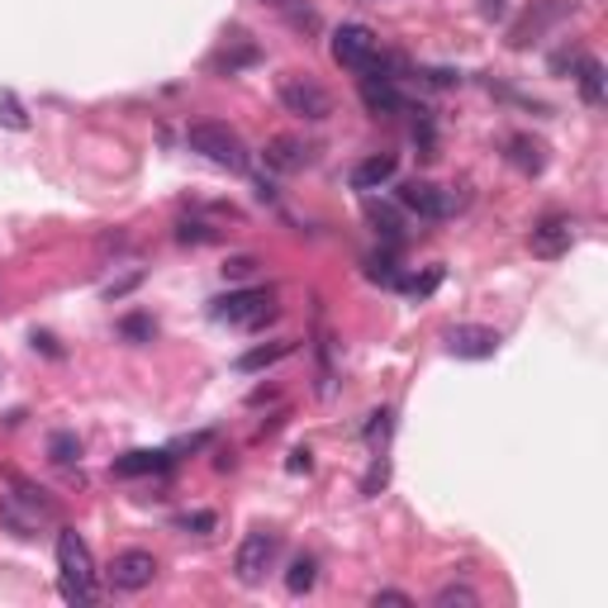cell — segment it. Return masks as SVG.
<instances>
[{"instance_id":"1","label":"cell","mask_w":608,"mask_h":608,"mask_svg":"<svg viewBox=\"0 0 608 608\" xmlns=\"http://www.w3.org/2000/svg\"><path fill=\"white\" fill-rule=\"evenodd\" d=\"M0 523H6L14 538H39L48 523H58V504L48 499V490L10 475L6 490H0Z\"/></svg>"},{"instance_id":"2","label":"cell","mask_w":608,"mask_h":608,"mask_svg":"<svg viewBox=\"0 0 608 608\" xmlns=\"http://www.w3.org/2000/svg\"><path fill=\"white\" fill-rule=\"evenodd\" d=\"M58 580L67 604H96L100 580H96V557L77 528H58Z\"/></svg>"},{"instance_id":"3","label":"cell","mask_w":608,"mask_h":608,"mask_svg":"<svg viewBox=\"0 0 608 608\" xmlns=\"http://www.w3.org/2000/svg\"><path fill=\"white\" fill-rule=\"evenodd\" d=\"M186 148L200 153L205 163L224 167V171H247V148L228 124H190L186 129Z\"/></svg>"},{"instance_id":"4","label":"cell","mask_w":608,"mask_h":608,"mask_svg":"<svg viewBox=\"0 0 608 608\" xmlns=\"http://www.w3.org/2000/svg\"><path fill=\"white\" fill-rule=\"evenodd\" d=\"M276 100L285 105V115H295V119H328L333 115V96L318 86L314 77H300V71H285V77L276 81Z\"/></svg>"},{"instance_id":"5","label":"cell","mask_w":608,"mask_h":608,"mask_svg":"<svg viewBox=\"0 0 608 608\" xmlns=\"http://www.w3.org/2000/svg\"><path fill=\"white\" fill-rule=\"evenodd\" d=\"M214 318H224V324L234 328H247L257 333L276 318V304H272V291H234L224 300H214Z\"/></svg>"},{"instance_id":"6","label":"cell","mask_w":608,"mask_h":608,"mask_svg":"<svg viewBox=\"0 0 608 608\" xmlns=\"http://www.w3.org/2000/svg\"><path fill=\"white\" fill-rule=\"evenodd\" d=\"M276 551H281V538H276V532L253 528V532H247V538L238 542L234 576H238L243 585H262V580H266V570L276 566Z\"/></svg>"},{"instance_id":"7","label":"cell","mask_w":608,"mask_h":608,"mask_svg":"<svg viewBox=\"0 0 608 608\" xmlns=\"http://www.w3.org/2000/svg\"><path fill=\"white\" fill-rule=\"evenodd\" d=\"M333 62L347 71H371L381 62V39L366 24H343L333 33Z\"/></svg>"},{"instance_id":"8","label":"cell","mask_w":608,"mask_h":608,"mask_svg":"<svg viewBox=\"0 0 608 608\" xmlns=\"http://www.w3.org/2000/svg\"><path fill=\"white\" fill-rule=\"evenodd\" d=\"M400 205L414 209L419 219H452L461 200H457V190H442L433 182H409L400 186Z\"/></svg>"},{"instance_id":"9","label":"cell","mask_w":608,"mask_h":608,"mask_svg":"<svg viewBox=\"0 0 608 608\" xmlns=\"http://www.w3.org/2000/svg\"><path fill=\"white\" fill-rule=\"evenodd\" d=\"M153 580H157L153 551H119L110 561V589H119V595H138V589H148Z\"/></svg>"},{"instance_id":"10","label":"cell","mask_w":608,"mask_h":608,"mask_svg":"<svg viewBox=\"0 0 608 608\" xmlns=\"http://www.w3.org/2000/svg\"><path fill=\"white\" fill-rule=\"evenodd\" d=\"M447 352L461 356V362H486V356L499 352V333L486 324H457L447 328Z\"/></svg>"},{"instance_id":"11","label":"cell","mask_w":608,"mask_h":608,"mask_svg":"<svg viewBox=\"0 0 608 608\" xmlns=\"http://www.w3.org/2000/svg\"><path fill=\"white\" fill-rule=\"evenodd\" d=\"M570 243H576V224L566 219V214H547V219L528 234V247H532V257H561L570 253Z\"/></svg>"},{"instance_id":"12","label":"cell","mask_w":608,"mask_h":608,"mask_svg":"<svg viewBox=\"0 0 608 608\" xmlns=\"http://www.w3.org/2000/svg\"><path fill=\"white\" fill-rule=\"evenodd\" d=\"M362 105H366L371 115H400L404 110V96H400L395 77H385L381 67L362 71Z\"/></svg>"},{"instance_id":"13","label":"cell","mask_w":608,"mask_h":608,"mask_svg":"<svg viewBox=\"0 0 608 608\" xmlns=\"http://www.w3.org/2000/svg\"><path fill=\"white\" fill-rule=\"evenodd\" d=\"M395 171H400L395 153H371L366 163L352 167V186H356V190H381L385 182H395Z\"/></svg>"},{"instance_id":"14","label":"cell","mask_w":608,"mask_h":608,"mask_svg":"<svg viewBox=\"0 0 608 608\" xmlns=\"http://www.w3.org/2000/svg\"><path fill=\"white\" fill-rule=\"evenodd\" d=\"M266 167H276V171H300V167H310V148L295 138H272L266 143Z\"/></svg>"},{"instance_id":"15","label":"cell","mask_w":608,"mask_h":608,"mask_svg":"<svg viewBox=\"0 0 608 608\" xmlns=\"http://www.w3.org/2000/svg\"><path fill=\"white\" fill-rule=\"evenodd\" d=\"M266 10H276L285 24H295L300 33H314L318 29V14H314V6L310 0H262Z\"/></svg>"},{"instance_id":"16","label":"cell","mask_w":608,"mask_h":608,"mask_svg":"<svg viewBox=\"0 0 608 608\" xmlns=\"http://www.w3.org/2000/svg\"><path fill=\"white\" fill-rule=\"evenodd\" d=\"M167 467H171L167 452H129V457L115 461V475H157V471H167Z\"/></svg>"},{"instance_id":"17","label":"cell","mask_w":608,"mask_h":608,"mask_svg":"<svg viewBox=\"0 0 608 608\" xmlns=\"http://www.w3.org/2000/svg\"><path fill=\"white\" fill-rule=\"evenodd\" d=\"M509 163L518 171H528V176H538L547 167V157H542V143H532V138H509Z\"/></svg>"},{"instance_id":"18","label":"cell","mask_w":608,"mask_h":608,"mask_svg":"<svg viewBox=\"0 0 608 608\" xmlns=\"http://www.w3.org/2000/svg\"><path fill=\"white\" fill-rule=\"evenodd\" d=\"M314 580H318V566H314V557H295V561H291V570H285V589H291V595H310Z\"/></svg>"},{"instance_id":"19","label":"cell","mask_w":608,"mask_h":608,"mask_svg":"<svg viewBox=\"0 0 608 608\" xmlns=\"http://www.w3.org/2000/svg\"><path fill=\"white\" fill-rule=\"evenodd\" d=\"M295 343H272V347H253V352H243L238 356V371H262V366H272L281 362V356H291Z\"/></svg>"},{"instance_id":"20","label":"cell","mask_w":608,"mask_h":608,"mask_svg":"<svg viewBox=\"0 0 608 608\" xmlns=\"http://www.w3.org/2000/svg\"><path fill=\"white\" fill-rule=\"evenodd\" d=\"M580 96H585V105L604 100V67L595 58H580Z\"/></svg>"},{"instance_id":"21","label":"cell","mask_w":608,"mask_h":608,"mask_svg":"<svg viewBox=\"0 0 608 608\" xmlns=\"http://www.w3.org/2000/svg\"><path fill=\"white\" fill-rule=\"evenodd\" d=\"M475 604H480V595L471 585H442L433 595V608H475Z\"/></svg>"},{"instance_id":"22","label":"cell","mask_w":608,"mask_h":608,"mask_svg":"<svg viewBox=\"0 0 608 608\" xmlns=\"http://www.w3.org/2000/svg\"><path fill=\"white\" fill-rule=\"evenodd\" d=\"M366 214H371V224H375V234H385V238H400V214L390 209V205H366Z\"/></svg>"},{"instance_id":"23","label":"cell","mask_w":608,"mask_h":608,"mask_svg":"<svg viewBox=\"0 0 608 608\" xmlns=\"http://www.w3.org/2000/svg\"><path fill=\"white\" fill-rule=\"evenodd\" d=\"M0 124H6V129H29V115H24V105L14 100L10 91H0Z\"/></svg>"},{"instance_id":"24","label":"cell","mask_w":608,"mask_h":608,"mask_svg":"<svg viewBox=\"0 0 608 608\" xmlns=\"http://www.w3.org/2000/svg\"><path fill=\"white\" fill-rule=\"evenodd\" d=\"M366 276L371 281H381V285H400V272H395V257H366Z\"/></svg>"},{"instance_id":"25","label":"cell","mask_w":608,"mask_h":608,"mask_svg":"<svg viewBox=\"0 0 608 608\" xmlns=\"http://www.w3.org/2000/svg\"><path fill=\"white\" fill-rule=\"evenodd\" d=\"M176 238H182V243H214L219 234H214L209 224H200V219H186L182 228H176Z\"/></svg>"},{"instance_id":"26","label":"cell","mask_w":608,"mask_h":608,"mask_svg":"<svg viewBox=\"0 0 608 608\" xmlns=\"http://www.w3.org/2000/svg\"><path fill=\"white\" fill-rule=\"evenodd\" d=\"M253 272H257V257H247V253H238V257L224 262V281H247Z\"/></svg>"},{"instance_id":"27","label":"cell","mask_w":608,"mask_h":608,"mask_svg":"<svg viewBox=\"0 0 608 608\" xmlns=\"http://www.w3.org/2000/svg\"><path fill=\"white\" fill-rule=\"evenodd\" d=\"M119 333L124 337H138V343H153V318H143V314H129L119 324Z\"/></svg>"},{"instance_id":"28","label":"cell","mask_w":608,"mask_h":608,"mask_svg":"<svg viewBox=\"0 0 608 608\" xmlns=\"http://www.w3.org/2000/svg\"><path fill=\"white\" fill-rule=\"evenodd\" d=\"M77 452H81V442L71 438V433H58V438H52V461H62V467H67V461L77 457Z\"/></svg>"},{"instance_id":"29","label":"cell","mask_w":608,"mask_h":608,"mask_svg":"<svg viewBox=\"0 0 608 608\" xmlns=\"http://www.w3.org/2000/svg\"><path fill=\"white\" fill-rule=\"evenodd\" d=\"M371 604H375V608H414V599L400 595V589H381V595H375Z\"/></svg>"},{"instance_id":"30","label":"cell","mask_w":608,"mask_h":608,"mask_svg":"<svg viewBox=\"0 0 608 608\" xmlns=\"http://www.w3.org/2000/svg\"><path fill=\"white\" fill-rule=\"evenodd\" d=\"M385 461H375V467H371V475H366V486H362V494H375V490H381L385 486Z\"/></svg>"},{"instance_id":"31","label":"cell","mask_w":608,"mask_h":608,"mask_svg":"<svg viewBox=\"0 0 608 608\" xmlns=\"http://www.w3.org/2000/svg\"><path fill=\"white\" fill-rule=\"evenodd\" d=\"M182 528H195V532H209V528H214V513H182Z\"/></svg>"},{"instance_id":"32","label":"cell","mask_w":608,"mask_h":608,"mask_svg":"<svg viewBox=\"0 0 608 608\" xmlns=\"http://www.w3.org/2000/svg\"><path fill=\"white\" fill-rule=\"evenodd\" d=\"M480 14H486V20H504V14H509V0H480Z\"/></svg>"},{"instance_id":"33","label":"cell","mask_w":608,"mask_h":608,"mask_svg":"<svg viewBox=\"0 0 608 608\" xmlns=\"http://www.w3.org/2000/svg\"><path fill=\"white\" fill-rule=\"evenodd\" d=\"M291 471H310V447H300V452H291Z\"/></svg>"}]
</instances>
